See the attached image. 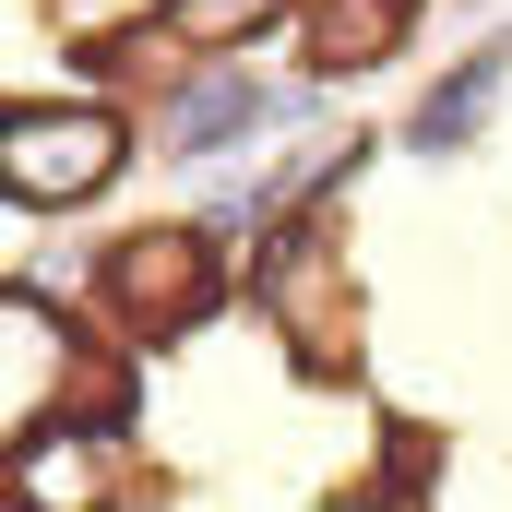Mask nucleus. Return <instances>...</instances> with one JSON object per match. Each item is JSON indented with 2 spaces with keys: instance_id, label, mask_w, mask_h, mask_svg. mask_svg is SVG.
<instances>
[{
  "instance_id": "5",
  "label": "nucleus",
  "mask_w": 512,
  "mask_h": 512,
  "mask_svg": "<svg viewBox=\"0 0 512 512\" xmlns=\"http://www.w3.org/2000/svg\"><path fill=\"white\" fill-rule=\"evenodd\" d=\"M393 36H405V0H322V12H310V60H322V72L382 60Z\"/></svg>"
},
{
  "instance_id": "1",
  "label": "nucleus",
  "mask_w": 512,
  "mask_h": 512,
  "mask_svg": "<svg viewBox=\"0 0 512 512\" xmlns=\"http://www.w3.org/2000/svg\"><path fill=\"white\" fill-rule=\"evenodd\" d=\"M120 179V120L108 108H12L0 131V191L12 203H84Z\"/></svg>"
},
{
  "instance_id": "6",
  "label": "nucleus",
  "mask_w": 512,
  "mask_h": 512,
  "mask_svg": "<svg viewBox=\"0 0 512 512\" xmlns=\"http://www.w3.org/2000/svg\"><path fill=\"white\" fill-rule=\"evenodd\" d=\"M262 24H274V0H167V36L179 48H239Z\"/></svg>"
},
{
  "instance_id": "2",
  "label": "nucleus",
  "mask_w": 512,
  "mask_h": 512,
  "mask_svg": "<svg viewBox=\"0 0 512 512\" xmlns=\"http://www.w3.org/2000/svg\"><path fill=\"white\" fill-rule=\"evenodd\" d=\"M96 298H108V322H131V334H191V322L215 310V251H203L191 227H143V239L108 251Z\"/></svg>"
},
{
  "instance_id": "4",
  "label": "nucleus",
  "mask_w": 512,
  "mask_h": 512,
  "mask_svg": "<svg viewBox=\"0 0 512 512\" xmlns=\"http://www.w3.org/2000/svg\"><path fill=\"white\" fill-rule=\"evenodd\" d=\"M72 358H60V322L36 310V298H12V382H0V417H12V441H48V417H72Z\"/></svg>"
},
{
  "instance_id": "3",
  "label": "nucleus",
  "mask_w": 512,
  "mask_h": 512,
  "mask_svg": "<svg viewBox=\"0 0 512 512\" xmlns=\"http://www.w3.org/2000/svg\"><path fill=\"white\" fill-rule=\"evenodd\" d=\"M262 310L298 334V358L310 370H346L358 358V298H346V274H334V227L310 215V227H286V251H262Z\"/></svg>"
}]
</instances>
